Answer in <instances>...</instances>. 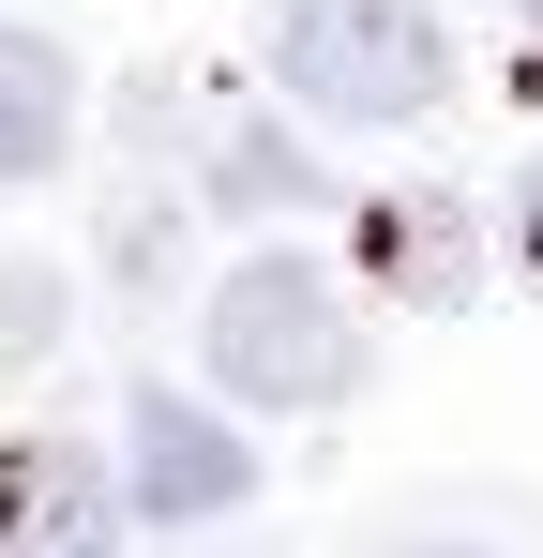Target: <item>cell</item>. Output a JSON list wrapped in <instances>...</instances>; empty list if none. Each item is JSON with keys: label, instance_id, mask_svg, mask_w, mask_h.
<instances>
[{"label": "cell", "instance_id": "2", "mask_svg": "<svg viewBox=\"0 0 543 558\" xmlns=\"http://www.w3.org/2000/svg\"><path fill=\"white\" fill-rule=\"evenodd\" d=\"M272 92L302 121L393 136L452 92V15L438 0H272Z\"/></svg>", "mask_w": 543, "mask_h": 558}, {"label": "cell", "instance_id": "7", "mask_svg": "<svg viewBox=\"0 0 543 558\" xmlns=\"http://www.w3.org/2000/svg\"><path fill=\"white\" fill-rule=\"evenodd\" d=\"M212 196H227V211H287V196H317V151H302V136H227V151H212Z\"/></svg>", "mask_w": 543, "mask_h": 558}, {"label": "cell", "instance_id": "6", "mask_svg": "<svg viewBox=\"0 0 543 558\" xmlns=\"http://www.w3.org/2000/svg\"><path fill=\"white\" fill-rule=\"evenodd\" d=\"M61 151H76V61L31 15H0V182H46Z\"/></svg>", "mask_w": 543, "mask_h": 558}, {"label": "cell", "instance_id": "10", "mask_svg": "<svg viewBox=\"0 0 543 558\" xmlns=\"http://www.w3.org/2000/svg\"><path fill=\"white\" fill-rule=\"evenodd\" d=\"M514 15H529V46H543V0H514Z\"/></svg>", "mask_w": 543, "mask_h": 558}, {"label": "cell", "instance_id": "5", "mask_svg": "<svg viewBox=\"0 0 543 558\" xmlns=\"http://www.w3.org/2000/svg\"><path fill=\"white\" fill-rule=\"evenodd\" d=\"M362 257H377L393 302L452 317V302L483 287V227H468V196H452V182H423V196H377V211H362Z\"/></svg>", "mask_w": 543, "mask_h": 558}, {"label": "cell", "instance_id": "1", "mask_svg": "<svg viewBox=\"0 0 543 558\" xmlns=\"http://www.w3.org/2000/svg\"><path fill=\"white\" fill-rule=\"evenodd\" d=\"M196 363H212L227 408H287L302 423V408H348L362 392V317H348V287L317 257H242L196 302Z\"/></svg>", "mask_w": 543, "mask_h": 558}, {"label": "cell", "instance_id": "4", "mask_svg": "<svg viewBox=\"0 0 543 558\" xmlns=\"http://www.w3.org/2000/svg\"><path fill=\"white\" fill-rule=\"evenodd\" d=\"M136 544V498L90 438H15L0 453V558H121Z\"/></svg>", "mask_w": 543, "mask_h": 558}, {"label": "cell", "instance_id": "9", "mask_svg": "<svg viewBox=\"0 0 543 558\" xmlns=\"http://www.w3.org/2000/svg\"><path fill=\"white\" fill-rule=\"evenodd\" d=\"M514 257L543 272V151H529V182H514Z\"/></svg>", "mask_w": 543, "mask_h": 558}, {"label": "cell", "instance_id": "3", "mask_svg": "<svg viewBox=\"0 0 543 558\" xmlns=\"http://www.w3.org/2000/svg\"><path fill=\"white\" fill-rule=\"evenodd\" d=\"M121 498H136L152 529H227V513L257 498V453H242V423L196 408L181 377H136V408H121Z\"/></svg>", "mask_w": 543, "mask_h": 558}, {"label": "cell", "instance_id": "8", "mask_svg": "<svg viewBox=\"0 0 543 558\" xmlns=\"http://www.w3.org/2000/svg\"><path fill=\"white\" fill-rule=\"evenodd\" d=\"M46 332H61V272L46 257H0V363H31Z\"/></svg>", "mask_w": 543, "mask_h": 558}]
</instances>
